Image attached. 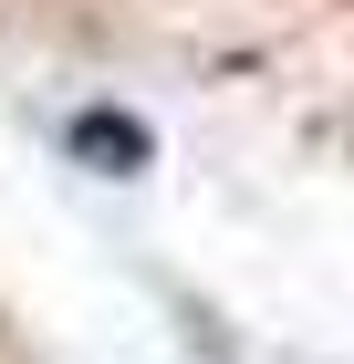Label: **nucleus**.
Returning a JSON list of instances; mask_svg holds the SVG:
<instances>
[{
  "label": "nucleus",
  "instance_id": "nucleus-1",
  "mask_svg": "<svg viewBox=\"0 0 354 364\" xmlns=\"http://www.w3.org/2000/svg\"><path fill=\"white\" fill-rule=\"evenodd\" d=\"M73 146H105L115 167H136V156H146V136L125 125V114H83V125H73Z\"/></svg>",
  "mask_w": 354,
  "mask_h": 364
}]
</instances>
